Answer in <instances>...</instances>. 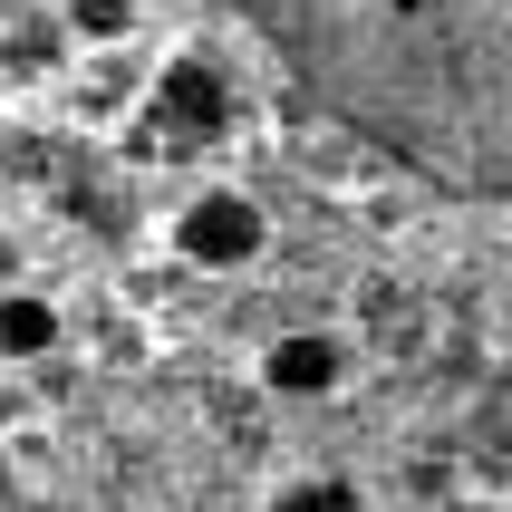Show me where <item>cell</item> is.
<instances>
[{"instance_id": "cell-2", "label": "cell", "mask_w": 512, "mask_h": 512, "mask_svg": "<svg viewBox=\"0 0 512 512\" xmlns=\"http://www.w3.org/2000/svg\"><path fill=\"white\" fill-rule=\"evenodd\" d=\"M126 116H136V136L155 145V155H213V145L242 126V87H232V68L213 49H174V58L145 68Z\"/></svg>"}, {"instance_id": "cell-9", "label": "cell", "mask_w": 512, "mask_h": 512, "mask_svg": "<svg viewBox=\"0 0 512 512\" xmlns=\"http://www.w3.org/2000/svg\"><path fill=\"white\" fill-rule=\"evenodd\" d=\"M0 503H10V455H0Z\"/></svg>"}, {"instance_id": "cell-4", "label": "cell", "mask_w": 512, "mask_h": 512, "mask_svg": "<svg viewBox=\"0 0 512 512\" xmlns=\"http://www.w3.org/2000/svg\"><path fill=\"white\" fill-rule=\"evenodd\" d=\"M348 377H358V339H339V329H281V339L261 348V387L290 397V406L339 397Z\"/></svg>"}, {"instance_id": "cell-3", "label": "cell", "mask_w": 512, "mask_h": 512, "mask_svg": "<svg viewBox=\"0 0 512 512\" xmlns=\"http://www.w3.org/2000/svg\"><path fill=\"white\" fill-rule=\"evenodd\" d=\"M165 242H174V261H184V271L232 281V271H252V261L271 252V213H261L252 184H194V194L174 203Z\"/></svg>"}, {"instance_id": "cell-7", "label": "cell", "mask_w": 512, "mask_h": 512, "mask_svg": "<svg viewBox=\"0 0 512 512\" xmlns=\"http://www.w3.org/2000/svg\"><path fill=\"white\" fill-rule=\"evenodd\" d=\"M58 49H78L58 20H39V29H10L0 39V87L20 78V87H39V78H58Z\"/></svg>"}, {"instance_id": "cell-1", "label": "cell", "mask_w": 512, "mask_h": 512, "mask_svg": "<svg viewBox=\"0 0 512 512\" xmlns=\"http://www.w3.org/2000/svg\"><path fill=\"white\" fill-rule=\"evenodd\" d=\"M339 136L455 203H512V0H232Z\"/></svg>"}, {"instance_id": "cell-6", "label": "cell", "mask_w": 512, "mask_h": 512, "mask_svg": "<svg viewBox=\"0 0 512 512\" xmlns=\"http://www.w3.org/2000/svg\"><path fill=\"white\" fill-rule=\"evenodd\" d=\"M136 0H58V29L78 39V58L87 49H136Z\"/></svg>"}, {"instance_id": "cell-8", "label": "cell", "mask_w": 512, "mask_h": 512, "mask_svg": "<svg viewBox=\"0 0 512 512\" xmlns=\"http://www.w3.org/2000/svg\"><path fill=\"white\" fill-rule=\"evenodd\" d=\"M271 512H377V503H368L358 484H348V474H300V484H290Z\"/></svg>"}, {"instance_id": "cell-5", "label": "cell", "mask_w": 512, "mask_h": 512, "mask_svg": "<svg viewBox=\"0 0 512 512\" xmlns=\"http://www.w3.org/2000/svg\"><path fill=\"white\" fill-rule=\"evenodd\" d=\"M68 339V310L49 290H0V368H49Z\"/></svg>"}]
</instances>
